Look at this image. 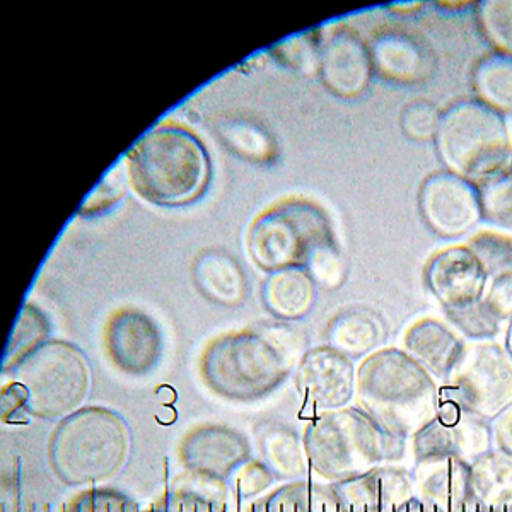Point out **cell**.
Returning a JSON list of instances; mask_svg holds the SVG:
<instances>
[{
    "label": "cell",
    "mask_w": 512,
    "mask_h": 512,
    "mask_svg": "<svg viewBox=\"0 0 512 512\" xmlns=\"http://www.w3.org/2000/svg\"><path fill=\"white\" fill-rule=\"evenodd\" d=\"M355 367L347 355L330 345L306 350L294 369L297 395L320 412L350 407L355 398Z\"/></svg>",
    "instance_id": "obj_12"
},
{
    "label": "cell",
    "mask_w": 512,
    "mask_h": 512,
    "mask_svg": "<svg viewBox=\"0 0 512 512\" xmlns=\"http://www.w3.org/2000/svg\"><path fill=\"white\" fill-rule=\"evenodd\" d=\"M258 448L262 451L263 463L274 472L275 477L299 482L306 480L309 468L308 453L304 437L286 425H267L258 434Z\"/></svg>",
    "instance_id": "obj_25"
},
{
    "label": "cell",
    "mask_w": 512,
    "mask_h": 512,
    "mask_svg": "<svg viewBox=\"0 0 512 512\" xmlns=\"http://www.w3.org/2000/svg\"><path fill=\"white\" fill-rule=\"evenodd\" d=\"M224 146L233 149L238 156L250 161H268L274 156V142L263 128L250 122L234 120L219 128Z\"/></svg>",
    "instance_id": "obj_32"
},
{
    "label": "cell",
    "mask_w": 512,
    "mask_h": 512,
    "mask_svg": "<svg viewBox=\"0 0 512 512\" xmlns=\"http://www.w3.org/2000/svg\"><path fill=\"white\" fill-rule=\"evenodd\" d=\"M483 301L499 320L509 325L512 318V270L492 279L483 294Z\"/></svg>",
    "instance_id": "obj_39"
},
{
    "label": "cell",
    "mask_w": 512,
    "mask_h": 512,
    "mask_svg": "<svg viewBox=\"0 0 512 512\" xmlns=\"http://www.w3.org/2000/svg\"><path fill=\"white\" fill-rule=\"evenodd\" d=\"M26 403H28V396L21 384L11 381L4 386V390H2V417L4 419H11L12 415L18 414L21 410L26 412Z\"/></svg>",
    "instance_id": "obj_41"
},
{
    "label": "cell",
    "mask_w": 512,
    "mask_h": 512,
    "mask_svg": "<svg viewBox=\"0 0 512 512\" xmlns=\"http://www.w3.org/2000/svg\"><path fill=\"white\" fill-rule=\"evenodd\" d=\"M265 308L280 321L301 320L316 299L315 280L304 268H284L270 272L262 289Z\"/></svg>",
    "instance_id": "obj_22"
},
{
    "label": "cell",
    "mask_w": 512,
    "mask_h": 512,
    "mask_svg": "<svg viewBox=\"0 0 512 512\" xmlns=\"http://www.w3.org/2000/svg\"><path fill=\"white\" fill-rule=\"evenodd\" d=\"M328 345L347 357H367L384 340L383 321L367 308H349L340 311L326 330Z\"/></svg>",
    "instance_id": "obj_24"
},
{
    "label": "cell",
    "mask_w": 512,
    "mask_h": 512,
    "mask_svg": "<svg viewBox=\"0 0 512 512\" xmlns=\"http://www.w3.org/2000/svg\"><path fill=\"white\" fill-rule=\"evenodd\" d=\"M245 512H338L332 485L299 480L251 502Z\"/></svg>",
    "instance_id": "obj_26"
},
{
    "label": "cell",
    "mask_w": 512,
    "mask_h": 512,
    "mask_svg": "<svg viewBox=\"0 0 512 512\" xmlns=\"http://www.w3.org/2000/svg\"><path fill=\"white\" fill-rule=\"evenodd\" d=\"M355 403L383 431L408 441L436 420L441 388L405 350L379 349L357 369Z\"/></svg>",
    "instance_id": "obj_2"
},
{
    "label": "cell",
    "mask_w": 512,
    "mask_h": 512,
    "mask_svg": "<svg viewBox=\"0 0 512 512\" xmlns=\"http://www.w3.org/2000/svg\"><path fill=\"white\" fill-rule=\"evenodd\" d=\"M494 448L512 456V405L490 422Z\"/></svg>",
    "instance_id": "obj_40"
},
{
    "label": "cell",
    "mask_w": 512,
    "mask_h": 512,
    "mask_svg": "<svg viewBox=\"0 0 512 512\" xmlns=\"http://www.w3.org/2000/svg\"><path fill=\"white\" fill-rule=\"evenodd\" d=\"M274 480V472L263 461L248 460L238 472L234 473L229 480V485L233 495L243 501H251L263 492H267Z\"/></svg>",
    "instance_id": "obj_35"
},
{
    "label": "cell",
    "mask_w": 512,
    "mask_h": 512,
    "mask_svg": "<svg viewBox=\"0 0 512 512\" xmlns=\"http://www.w3.org/2000/svg\"><path fill=\"white\" fill-rule=\"evenodd\" d=\"M233 490L227 480L185 472L171 482L164 512H229Z\"/></svg>",
    "instance_id": "obj_23"
},
{
    "label": "cell",
    "mask_w": 512,
    "mask_h": 512,
    "mask_svg": "<svg viewBox=\"0 0 512 512\" xmlns=\"http://www.w3.org/2000/svg\"><path fill=\"white\" fill-rule=\"evenodd\" d=\"M473 89L478 101L499 113H512V57L492 53L473 70Z\"/></svg>",
    "instance_id": "obj_28"
},
{
    "label": "cell",
    "mask_w": 512,
    "mask_h": 512,
    "mask_svg": "<svg viewBox=\"0 0 512 512\" xmlns=\"http://www.w3.org/2000/svg\"><path fill=\"white\" fill-rule=\"evenodd\" d=\"M446 316L451 325L468 340H492L502 332V326L506 325L490 311L483 299L463 308L446 309Z\"/></svg>",
    "instance_id": "obj_33"
},
{
    "label": "cell",
    "mask_w": 512,
    "mask_h": 512,
    "mask_svg": "<svg viewBox=\"0 0 512 512\" xmlns=\"http://www.w3.org/2000/svg\"><path fill=\"white\" fill-rule=\"evenodd\" d=\"M248 460V439L227 425H200L188 432L180 444V461L185 470L227 482Z\"/></svg>",
    "instance_id": "obj_14"
},
{
    "label": "cell",
    "mask_w": 512,
    "mask_h": 512,
    "mask_svg": "<svg viewBox=\"0 0 512 512\" xmlns=\"http://www.w3.org/2000/svg\"><path fill=\"white\" fill-rule=\"evenodd\" d=\"M466 248L472 251L489 279L512 270V234L485 229L468 239Z\"/></svg>",
    "instance_id": "obj_30"
},
{
    "label": "cell",
    "mask_w": 512,
    "mask_h": 512,
    "mask_svg": "<svg viewBox=\"0 0 512 512\" xmlns=\"http://www.w3.org/2000/svg\"><path fill=\"white\" fill-rule=\"evenodd\" d=\"M50 333L47 316L41 313L40 309L31 304H26L23 311L19 313L16 326L12 330L11 340L7 344L4 354V373H9L12 367L18 366L24 357L35 352L40 345L48 342Z\"/></svg>",
    "instance_id": "obj_29"
},
{
    "label": "cell",
    "mask_w": 512,
    "mask_h": 512,
    "mask_svg": "<svg viewBox=\"0 0 512 512\" xmlns=\"http://www.w3.org/2000/svg\"><path fill=\"white\" fill-rule=\"evenodd\" d=\"M482 219L499 231L512 234V169L478 187Z\"/></svg>",
    "instance_id": "obj_31"
},
{
    "label": "cell",
    "mask_w": 512,
    "mask_h": 512,
    "mask_svg": "<svg viewBox=\"0 0 512 512\" xmlns=\"http://www.w3.org/2000/svg\"><path fill=\"white\" fill-rule=\"evenodd\" d=\"M193 279L198 291L212 303L238 306L245 299L243 268L227 251H202L193 263Z\"/></svg>",
    "instance_id": "obj_21"
},
{
    "label": "cell",
    "mask_w": 512,
    "mask_h": 512,
    "mask_svg": "<svg viewBox=\"0 0 512 512\" xmlns=\"http://www.w3.org/2000/svg\"><path fill=\"white\" fill-rule=\"evenodd\" d=\"M441 400L492 420L512 405V357L494 340H468L441 388Z\"/></svg>",
    "instance_id": "obj_9"
},
{
    "label": "cell",
    "mask_w": 512,
    "mask_h": 512,
    "mask_svg": "<svg viewBox=\"0 0 512 512\" xmlns=\"http://www.w3.org/2000/svg\"><path fill=\"white\" fill-rule=\"evenodd\" d=\"M465 342L443 321L422 318L403 333V349L436 379L446 381L463 352Z\"/></svg>",
    "instance_id": "obj_19"
},
{
    "label": "cell",
    "mask_w": 512,
    "mask_h": 512,
    "mask_svg": "<svg viewBox=\"0 0 512 512\" xmlns=\"http://www.w3.org/2000/svg\"><path fill=\"white\" fill-rule=\"evenodd\" d=\"M373 57L374 72L386 81H420L427 74L429 60L424 50L417 45L412 36L400 31H384L374 36L369 45Z\"/></svg>",
    "instance_id": "obj_20"
},
{
    "label": "cell",
    "mask_w": 512,
    "mask_h": 512,
    "mask_svg": "<svg viewBox=\"0 0 512 512\" xmlns=\"http://www.w3.org/2000/svg\"><path fill=\"white\" fill-rule=\"evenodd\" d=\"M465 512H492V511H490L489 507L480 506V504H477V502H475V504H473V506L470 507V509H466Z\"/></svg>",
    "instance_id": "obj_45"
},
{
    "label": "cell",
    "mask_w": 512,
    "mask_h": 512,
    "mask_svg": "<svg viewBox=\"0 0 512 512\" xmlns=\"http://www.w3.org/2000/svg\"><path fill=\"white\" fill-rule=\"evenodd\" d=\"M410 441L415 461L453 454L473 463L482 454L494 449L490 422L466 412H461L453 424H444L436 417V420L425 425Z\"/></svg>",
    "instance_id": "obj_18"
},
{
    "label": "cell",
    "mask_w": 512,
    "mask_h": 512,
    "mask_svg": "<svg viewBox=\"0 0 512 512\" xmlns=\"http://www.w3.org/2000/svg\"><path fill=\"white\" fill-rule=\"evenodd\" d=\"M415 497L443 512H465L475 504L472 463L460 456H434L415 461Z\"/></svg>",
    "instance_id": "obj_17"
},
{
    "label": "cell",
    "mask_w": 512,
    "mask_h": 512,
    "mask_svg": "<svg viewBox=\"0 0 512 512\" xmlns=\"http://www.w3.org/2000/svg\"><path fill=\"white\" fill-rule=\"evenodd\" d=\"M335 243L332 222L309 198L291 197L263 210L248 231L253 262L267 272L306 268Z\"/></svg>",
    "instance_id": "obj_7"
},
{
    "label": "cell",
    "mask_w": 512,
    "mask_h": 512,
    "mask_svg": "<svg viewBox=\"0 0 512 512\" xmlns=\"http://www.w3.org/2000/svg\"><path fill=\"white\" fill-rule=\"evenodd\" d=\"M9 374L26 391V412L41 420H64L76 414L91 390L86 355L64 340H48Z\"/></svg>",
    "instance_id": "obj_8"
},
{
    "label": "cell",
    "mask_w": 512,
    "mask_h": 512,
    "mask_svg": "<svg viewBox=\"0 0 512 512\" xmlns=\"http://www.w3.org/2000/svg\"><path fill=\"white\" fill-rule=\"evenodd\" d=\"M436 146L446 169L475 187L512 169L506 118L478 99L461 101L444 111Z\"/></svg>",
    "instance_id": "obj_6"
},
{
    "label": "cell",
    "mask_w": 512,
    "mask_h": 512,
    "mask_svg": "<svg viewBox=\"0 0 512 512\" xmlns=\"http://www.w3.org/2000/svg\"><path fill=\"white\" fill-rule=\"evenodd\" d=\"M441 123V113L427 101H415L403 110V132L414 140H429L436 137Z\"/></svg>",
    "instance_id": "obj_37"
},
{
    "label": "cell",
    "mask_w": 512,
    "mask_h": 512,
    "mask_svg": "<svg viewBox=\"0 0 512 512\" xmlns=\"http://www.w3.org/2000/svg\"><path fill=\"white\" fill-rule=\"evenodd\" d=\"M123 193V178L120 166L111 169L110 175L106 176L105 180L99 183L98 188L89 195L86 204L82 205L81 214L84 216H91V214H98L101 210H106L110 205L118 202V198L122 197Z\"/></svg>",
    "instance_id": "obj_38"
},
{
    "label": "cell",
    "mask_w": 512,
    "mask_h": 512,
    "mask_svg": "<svg viewBox=\"0 0 512 512\" xmlns=\"http://www.w3.org/2000/svg\"><path fill=\"white\" fill-rule=\"evenodd\" d=\"M396 512H443L439 511L437 507L429 506V504H425V502L420 501L417 497L414 499H410V501L405 502L402 506L396 509Z\"/></svg>",
    "instance_id": "obj_42"
},
{
    "label": "cell",
    "mask_w": 512,
    "mask_h": 512,
    "mask_svg": "<svg viewBox=\"0 0 512 512\" xmlns=\"http://www.w3.org/2000/svg\"><path fill=\"white\" fill-rule=\"evenodd\" d=\"M309 468L326 483L347 482L405 456L407 441L383 431L359 407L321 412L303 432Z\"/></svg>",
    "instance_id": "obj_4"
},
{
    "label": "cell",
    "mask_w": 512,
    "mask_h": 512,
    "mask_svg": "<svg viewBox=\"0 0 512 512\" xmlns=\"http://www.w3.org/2000/svg\"><path fill=\"white\" fill-rule=\"evenodd\" d=\"M103 345L118 371L128 376H144L158 366L163 337L151 316L137 308H122L106 321Z\"/></svg>",
    "instance_id": "obj_13"
},
{
    "label": "cell",
    "mask_w": 512,
    "mask_h": 512,
    "mask_svg": "<svg viewBox=\"0 0 512 512\" xmlns=\"http://www.w3.org/2000/svg\"><path fill=\"white\" fill-rule=\"evenodd\" d=\"M492 512H512V502L511 504H506V506L494 507V509H490Z\"/></svg>",
    "instance_id": "obj_46"
},
{
    "label": "cell",
    "mask_w": 512,
    "mask_h": 512,
    "mask_svg": "<svg viewBox=\"0 0 512 512\" xmlns=\"http://www.w3.org/2000/svg\"><path fill=\"white\" fill-rule=\"evenodd\" d=\"M304 335L287 321L263 323L214 338L198 367L212 393L253 402L277 390L304 355Z\"/></svg>",
    "instance_id": "obj_1"
},
{
    "label": "cell",
    "mask_w": 512,
    "mask_h": 512,
    "mask_svg": "<svg viewBox=\"0 0 512 512\" xmlns=\"http://www.w3.org/2000/svg\"><path fill=\"white\" fill-rule=\"evenodd\" d=\"M338 512H396L414 499V475L395 465L378 466L373 472L347 482L332 483Z\"/></svg>",
    "instance_id": "obj_16"
},
{
    "label": "cell",
    "mask_w": 512,
    "mask_h": 512,
    "mask_svg": "<svg viewBox=\"0 0 512 512\" xmlns=\"http://www.w3.org/2000/svg\"><path fill=\"white\" fill-rule=\"evenodd\" d=\"M478 19L487 40L497 52L512 57V0L482 2Z\"/></svg>",
    "instance_id": "obj_34"
},
{
    "label": "cell",
    "mask_w": 512,
    "mask_h": 512,
    "mask_svg": "<svg viewBox=\"0 0 512 512\" xmlns=\"http://www.w3.org/2000/svg\"><path fill=\"white\" fill-rule=\"evenodd\" d=\"M425 277L444 311L482 301L489 286V277L466 246H449L432 256Z\"/></svg>",
    "instance_id": "obj_15"
},
{
    "label": "cell",
    "mask_w": 512,
    "mask_h": 512,
    "mask_svg": "<svg viewBox=\"0 0 512 512\" xmlns=\"http://www.w3.org/2000/svg\"><path fill=\"white\" fill-rule=\"evenodd\" d=\"M506 349L507 352H509V355L512 357V318L509 320V325H507Z\"/></svg>",
    "instance_id": "obj_44"
},
{
    "label": "cell",
    "mask_w": 512,
    "mask_h": 512,
    "mask_svg": "<svg viewBox=\"0 0 512 512\" xmlns=\"http://www.w3.org/2000/svg\"><path fill=\"white\" fill-rule=\"evenodd\" d=\"M315 62L321 82L342 98L366 93L374 74L369 45L349 24H332L318 31Z\"/></svg>",
    "instance_id": "obj_10"
},
{
    "label": "cell",
    "mask_w": 512,
    "mask_h": 512,
    "mask_svg": "<svg viewBox=\"0 0 512 512\" xmlns=\"http://www.w3.org/2000/svg\"><path fill=\"white\" fill-rule=\"evenodd\" d=\"M132 437L122 415L84 407L60 420L48 443L55 475L72 487L110 482L127 465Z\"/></svg>",
    "instance_id": "obj_5"
},
{
    "label": "cell",
    "mask_w": 512,
    "mask_h": 512,
    "mask_svg": "<svg viewBox=\"0 0 512 512\" xmlns=\"http://www.w3.org/2000/svg\"><path fill=\"white\" fill-rule=\"evenodd\" d=\"M473 501L480 506H506L512 502V456L490 449L472 463Z\"/></svg>",
    "instance_id": "obj_27"
},
{
    "label": "cell",
    "mask_w": 512,
    "mask_h": 512,
    "mask_svg": "<svg viewBox=\"0 0 512 512\" xmlns=\"http://www.w3.org/2000/svg\"><path fill=\"white\" fill-rule=\"evenodd\" d=\"M130 187L146 202L181 207L202 197L210 159L202 140L180 123H161L142 135L127 154Z\"/></svg>",
    "instance_id": "obj_3"
},
{
    "label": "cell",
    "mask_w": 512,
    "mask_h": 512,
    "mask_svg": "<svg viewBox=\"0 0 512 512\" xmlns=\"http://www.w3.org/2000/svg\"><path fill=\"white\" fill-rule=\"evenodd\" d=\"M134 504L117 490L89 489L76 495L65 512H130Z\"/></svg>",
    "instance_id": "obj_36"
},
{
    "label": "cell",
    "mask_w": 512,
    "mask_h": 512,
    "mask_svg": "<svg viewBox=\"0 0 512 512\" xmlns=\"http://www.w3.org/2000/svg\"><path fill=\"white\" fill-rule=\"evenodd\" d=\"M130 512H164L163 501L156 504V506L149 507H139L137 504H134V507L130 509Z\"/></svg>",
    "instance_id": "obj_43"
},
{
    "label": "cell",
    "mask_w": 512,
    "mask_h": 512,
    "mask_svg": "<svg viewBox=\"0 0 512 512\" xmlns=\"http://www.w3.org/2000/svg\"><path fill=\"white\" fill-rule=\"evenodd\" d=\"M419 207L425 222L443 238L465 236L482 221L478 187L448 169L424 181Z\"/></svg>",
    "instance_id": "obj_11"
}]
</instances>
